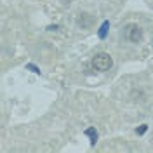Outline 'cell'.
<instances>
[{
  "instance_id": "6da1fadb",
  "label": "cell",
  "mask_w": 153,
  "mask_h": 153,
  "mask_svg": "<svg viewBox=\"0 0 153 153\" xmlns=\"http://www.w3.org/2000/svg\"><path fill=\"white\" fill-rule=\"evenodd\" d=\"M113 65V61H111V56L110 54H106V52H101V54H96L94 59H92V66L97 70V71H106V70H110Z\"/></svg>"
},
{
  "instance_id": "7a4b0ae2",
  "label": "cell",
  "mask_w": 153,
  "mask_h": 153,
  "mask_svg": "<svg viewBox=\"0 0 153 153\" xmlns=\"http://www.w3.org/2000/svg\"><path fill=\"white\" fill-rule=\"evenodd\" d=\"M125 37L129 42H132V44H139L141 40H143V30L141 26H137V25H127V28H125Z\"/></svg>"
},
{
  "instance_id": "3957f363",
  "label": "cell",
  "mask_w": 153,
  "mask_h": 153,
  "mask_svg": "<svg viewBox=\"0 0 153 153\" xmlns=\"http://www.w3.org/2000/svg\"><path fill=\"white\" fill-rule=\"evenodd\" d=\"M108 28H110V23H108V21H105V23L101 25L99 31H97V37H99V38H105L106 33H108Z\"/></svg>"
},
{
  "instance_id": "277c9868",
  "label": "cell",
  "mask_w": 153,
  "mask_h": 153,
  "mask_svg": "<svg viewBox=\"0 0 153 153\" xmlns=\"http://www.w3.org/2000/svg\"><path fill=\"white\" fill-rule=\"evenodd\" d=\"M85 136H89V139H91V144H94V143H96V139H97V132H96L94 127L87 129V131H85Z\"/></svg>"
},
{
  "instance_id": "5b68a950",
  "label": "cell",
  "mask_w": 153,
  "mask_h": 153,
  "mask_svg": "<svg viewBox=\"0 0 153 153\" xmlns=\"http://www.w3.org/2000/svg\"><path fill=\"white\" fill-rule=\"evenodd\" d=\"M146 129H148V125H146V124L139 125V129H136V134H137V136H141V134L146 132Z\"/></svg>"
},
{
  "instance_id": "8992f818",
  "label": "cell",
  "mask_w": 153,
  "mask_h": 153,
  "mask_svg": "<svg viewBox=\"0 0 153 153\" xmlns=\"http://www.w3.org/2000/svg\"><path fill=\"white\" fill-rule=\"evenodd\" d=\"M26 68H28V70H31L33 73H40V70H38V68L35 66V65H26Z\"/></svg>"
}]
</instances>
